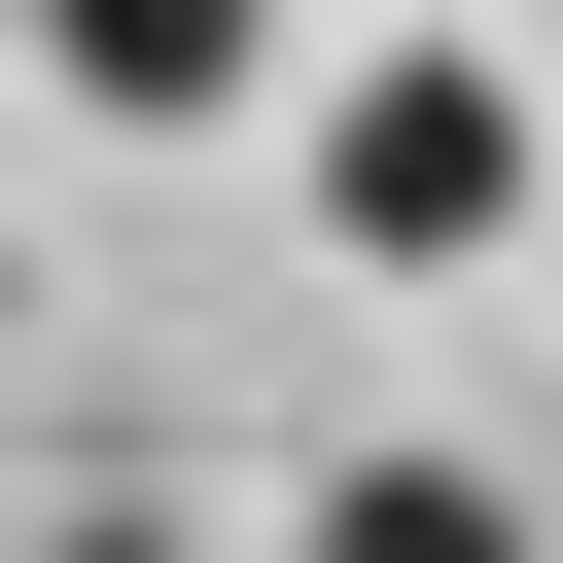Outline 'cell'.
I'll return each instance as SVG.
<instances>
[{
    "instance_id": "cell-3",
    "label": "cell",
    "mask_w": 563,
    "mask_h": 563,
    "mask_svg": "<svg viewBox=\"0 0 563 563\" xmlns=\"http://www.w3.org/2000/svg\"><path fill=\"white\" fill-rule=\"evenodd\" d=\"M282 563H528V493H493V457H352Z\"/></svg>"
},
{
    "instance_id": "cell-1",
    "label": "cell",
    "mask_w": 563,
    "mask_h": 563,
    "mask_svg": "<svg viewBox=\"0 0 563 563\" xmlns=\"http://www.w3.org/2000/svg\"><path fill=\"white\" fill-rule=\"evenodd\" d=\"M317 211H352V246H493V211H528V106H493V70H352V106H317Z\"/></svg>"
},
{
    "instance_id": "cell-2",
    "label": "cell",
    "mask_w": 563,
    "mask_h": 563,
    "mask_svg": "<svg viewBox=\"0 0 563 563\" xmlns=\"http://www.w3.org/2000/svg\"><path fill=\"white\" fill-rule=\"evenodd\" d=\"M0 35H35V70L106 106V141H211V106L282 70V0H0Z\"/></svg>"
}]
</instances>
